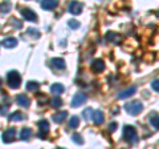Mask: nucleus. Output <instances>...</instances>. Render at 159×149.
<instances>
[{"mask_svg":"<svg viewBox=\"0 0 159 149\" xmlns=\"http://www.w3.org/2000/svg\"><path fill=\"white\" fill-rule=\"evenodd\" d=\"M123 138L129 144H137L138 141V135H137V129L131 125H125L123 127Z\"/></svg>","mask_w":159,"mask_h":149,"instance_id":"1","label":"nucleus"},{"mask_svg":"<svg viewBox=\"0 0 159 149\" xmlns=\"http://www.w3.org/2000/svg\"><path fill=\"white\" fill-rule=\"evenodd\" d=\"M7 84L12 89H16L20 87V84H21V76L19 74L17 71H9L7 73Z\"/></svg>","mask_w":159,"mask_h":149,"instance_id":"2","label":"nucleus"},{"mask_svg":"<svg viewBox=\"0 0 159 149\" xmlns=\"http://www.w3.org/2000/svg\"><path fill=\"white\" fill-rule=\"evenodd\" d=\"M125 109H126V112L129 113V115L135 116V115H139V113L142 112L143 105H142V103L139 101V100H135V101L127 103L126 105H125Z\"/></svg>","mask_w":159,"mask_h":149,"instance_id":"3","label":"nucleus"},{"mask_svg":"<svg viewBox=\"0 0 159 149\" xmlns=\"http://www.w3.org/2000/svg\"><path fill=\"white\" fill-rule=\"evenodd\" d=\"M37 127H39V136L41 138H45V136L49 132V123L47 120H40L37 123Z\"/></svg>","mask_w":159,"mask_h":149,"instance_id":"4","label":"nucleus"},{"mask_svg":"<svg viewBox=\"0 0 159 149\" xmlns=\"http://www.w3.org/2000/svg\"><path fill=\"white\" fill-rule=\"evenodd\" d=\"M68 11L70 12L72 15H80L82 12V4L80 2H76V0H73L68 4Z\"/></svg>","mask_w":159,"mask_h":149,"instance_id":"5","label":"nucleus"},{"mask_svg":"<svg viewBox=\"0 0 159 149\" xmlns=\"http://www.w3.org/2000/svg\"><path fill=\"white\" fill-rule=\"evenodd\" d=\"M21 15H23V17L28 22H37V15L34 13V11L31 8H23Z\"/></svg>","mask_w":159,"mask_h":149,"instance_id":"6","label":"nucleus"},{"mask_svg":"<svg viewBox=\"0 0 159 149\" xmlns=\"http://www.w3.org/2000/svg\"><path fill=\"white\" fill-rule=\"evenodd\" d=\"M137 92V87H129L126 89H123V91L121 92H118V95H117V99H119V100H123V99H127V97H130L131 95H134V93Z\"/></svg>","mask_w":159,"mask_h":149,"instance_id":"7","label":"nucleus"},{"mask_svg":"<svg viewBox=\"0 0 159 149\" xmlns=\"http://www.w3.org/2000/svg\"><path fill=\"white\" fill-rule=\"evenodd\" d=\"M15 137H16V129L15 128H8L6 132L3 133V141L6 144H9L15 140Z\"/></svg>","mask_w":159,"mask_h":149,"instance_id":"8","label":"nucleus"},{"mask_svg":"<svg viewBox=\"0 0 159 149\" xmlns=\"http://www.w3.org/2000/svg\"><path fill=\"white\" fill-rule=\"evenodd\" d=\"M90 68L94 73H101L103 69H105V63H103V60H101V59H96V60L92 63Z\"/></svg>","mask_w":159,"mask_h":149,"instance_id":"9","label":"nucleus"},{"mask_svg":"<svg viewBox=\"0 0 159 149\" xmlns=\"http://www.w3.org/2000/svg\"><path fill=\"white\" fill-rule=\"evenodd\" d=\"M105 37H106L107 41L114 43V44H119V43L123 40L122 35H119V33H117V32H107Z\"/></svg>","mask_w":159,"mask_h":149,"instance_id":"10","label":"nucleus"},{"mask_svg":"<svg viewBox=\"0 0 159 149\" xmlns=\"http://www.w3.org/2000/svg\"><path fill=\"white\" fill-rule=\"evenodd\" d=\"M85 101H86V95H84V93H77V95H74L73 100H72V107L77 108L80 105H82Z\"/></svg>","mask_w":159,"mask_h":149,"instance_id":"11","label":"nucleus"},{"mask_svg":"<svg viewBox=\"0 0 159 149\" xmlns=\"http://www.w3.org/2000/svg\"><path fill=\"white\" fill-rule=\"evenodd\" d=\"M58 6V2L57 0H43L41 2V7L43 9H45V11H52Z\"/></svg>","mask_w":159,"mask_h":149,"instance_id":"12","label":"nucleus"},{"mask_svg":"<svg viewBox=\"0 0 159 149\" xmlns=\"http://www.w3.org/2000/svg\"><path fill=\"white\" fill-rule=\"evenodd\" d=\"M16 101H17L19 105H21L24 108H28L29 104H31V100L27 97V95H23V93H20V95L16 96Z\"/></svg>","mask_w":159,"mask_h":149,"instance_id":"13","label":"nucleus"},{"mask_svg":"<svg viewBox=\"0 0 159 149\" xmlns=\"http://www.w3.org/2000/svg\"><path fill=\"white\" fill-rule=\"evenodd\" d=\"M51 63H52V65L56 69H65V67H66L65 60L61 59V57H53L51 60Z\"/></svg>","mask_w":159,"mask_h":149,"instance_id":"14","label":"nucleus"},{"mask_svg":"<svg viewBox=\"0 0 159 149\" xmlns=\"http://www.w3.org/2000/svg\"><path fill=\"white\" fill-rule=\"evenodd\" d=\"M4 48H15L17 46V39L16 37H7L2 41Z\"/></svg>","mask_w":159,"mask_h":149,"instance_id":"15","label":"nucleus"},{"mask_svg":"<svg viewBox=\"0 0 159 149\" xmlns=\"http://www.w3.org/2000/svg\"><path fill=\"white\" fill-rule=\"evenodd\" d=\"M93 121L94 124H97V125H101V124L103 123V113L101 111H96V112H93Z\"/></svg>","mask_w":159,"mask_h":149,"instance_id":"16","label":"nucleus"},{"mask_svg":"<svg viewBox=\"0 0 159 149\" xmlns=\"http://www.w3.org/2000/svg\"><path fill=\"white\" fill-rule=\"evenodd\" d=\"M66 115H68V113L65 111H61V112H58V113H54V115H53V121L57 123V124H61L66 118Z\"/></svg>","mask_w":159,"mask_h":149,"instance_id":"17","label":"nucleus"},{"mask_svg":"<svg viewBox=\"0 0 159 149\" xmlns=\"http://www.w3.org/2000/svg\"><path fill=\"white\" fill-rule=\"evenodd\" d=\"M31 136H32V129L31 128H23L21 132H20V138H21L23 141L29 140Z\"/></svg>","mask_w":159,"mask_h":149,"instance_id":"18","label":"nucleus"},{"mask_svg":"<svg viewBox=\"0 0 159 149\" xmlns=\"http://www.w3.org/2000/svg\"><path fill=\"white\" fill-rule=\"evenodd\" d=\"M24 118H25V116H24V113L20 112V111H16V112H13L9 115V120L11 121H23Z\"/></svg>","mask_w":159,"mask_h":149,"instance_id":"19","label":"nucleus"},{"mask_svg":"<svg viewBox=\"0 0 159 149\" xmlns=\"http://www.w3.org/2000/svg\"><path fill=\"white\" fill-rule=\"evenodd\" d=\"M150 125L155 129V131H158V129H159V115H158V113H151V116H150Z\"/></svg>","mask_w":159,"mask_h":149,"instance_id":"20","label":"nucleus"},{"mask_svg":"<svg viewBox=\"0 0 159 149\" xmlns=\"http://www.w3.org/2000/svg\"><path fill=\"white\" fill-rule=\"evenodd\" d=\"M51 92L53 93V95H61V93L64 92V85L62 84H52V87H51Z\"/></svg>","mask_w":159,"mask_h":149,"instance_id":"21","label":"nucleus"},{"mask_svg":"<svg viewBox=\"0 0 159 149\" xmlns=\"http://www.w3.org/2000/svg\"><path fill=\"white\" fill-rule=\"evenodd\" d=\"M9 9H11V3H9L8 0H4L3 3H0V12L2 13L9 12Z\"/></svg>","mask_w":159,"mask_h":149,"instance_id":"22","label":"nucleus"},{"mask_svg":"<svg viewBox=\"0 0 159 149\" xmlns=\"http://www.w3.org/2000/svg\"><path fill=\"white\" fill-rule=\"evenodd\" d=\"M78 124H80V118H78V116H72L70 118H69V128L76 129V128L78 127Z\"/></svg>","mask_w":159,"mask_h":149,"instance_id":"23","label":"nucleus"},{"mask_svg":"<svg viewBox=\"0 0 159 149\" xmlns=\"http://www.w3.org/2000/svg\"><path fill=\"white\" fill-rule=\"evenodd\" d=\"M39 89V83L37 81H28L27 83V91H36Z\"/></svg>","mask_w":159,"mask_h":149,"instance_id":"24","label":"nucleus"},{"mask_svg":"<svg viewBox=\"0 0 159 149\" xmlns=\"http://www.w3.org/2000/svg\"><path fill=\"white\" fill-rule=\"evenodd\" d=\"M51 104H52V107H53V108H58V107H61V105H62V100H61L60 97L56 96V97H53V99H52Z\"/></svg>","mask_w":159,"mask_h":149,"instance_id":"25","label":"nucleus"},{"mask_svg":"<svg viewBox=\"0 0 159 149\" xmlns=\"http://www.w3.org/2000/svg\"><path fill=\"white\" fill-rule=\"evenodd\" d=\"M68 26H69V28H72V29H77L80 27V22L74 20V19H70V20L68 22Z\"/></svg>","mask_w":159,"mask_h":149,"instance_id":"26","label":"nucleus"},{"mask_svg":"<svg viewBox=\"0 0 159 149\" xmlns=\"http://www.w3.org/2000/svg\"><path fill=\"white\" fill-rule=\"evenodd\" d=\"M72 140L76 142V144H82V142H84V140H82V137H81V135H80V133H73Z\"/></svg>","mask_w":159,"mask_h":149,"instance_id":"27","label":"nucleus"},{"mask_svg":"<svg viewBox=\"0 0 159 149\" xmlns=\"http://www.w3.org/2000/svg\"><path fill=\"white\" fill-rule=\"evenodd\" d=\"M82 116H84V118H85V120H89V118L93 116V111H92L90 108H86L85 111L82 112Z\"/></svg>","mask_w":159,"mask_h":149,"instance_id":"28","label":"nucleus"},{"mask_svg":"<svg viewBox=\"0 0 159 149\" xmlns=\"http://www.w3.org/2000/svg\"><path fill=\"white\" fill-rule=\"evenodd\" d=\"M27 32H28V35H31V36H33L34 39L40 37V33H39V32H36V29H34V28H29Z\"/></svg>","mask_w":159,"mask_h":149,"instance_id":"29","label":"nucleus"},{"mask_svg":"<svg viewBox=\"0 0 159 149\" xmlns=\"http://www.w3.org/2000/svg\"><path fill=\"white\" fill-rule=\"evenodd\" d=\"M151 88L154 89V91L159 92V79H157V80H152V81H151Z\"/></svg>","mask_w":159,"mask_h":149,"instance_id":"30","label":"nucleus"},{"mask_svg":"<svg viewBox=\"0 0 159 149\" xmlns=\"http://www.w3.org/2000/svg\"><path fill=\"white\" fill-rule=\"evenodd\" d=\"M8 107L9 105H3V104H0V115L6 116V113L8 112Z\"/></svg>","mask_w":159,"mask_h":149,"instance_id":"31","label":"nucleus"},{"mask_svg":"<svg viewBox=\"0 0 159 149\" xmlns=\"http://www.w3.org/2000/svg\"><path fill=\"white\" fill-rule=\"evenodd\" d=\"M116 129H117V123H110L109 124V131L110 132H116Z\"/></svg>","mask_w":159,"mask_h":149,"instance_id":"32","label":"nucleus"},{"mask_svg":"<svg viewBox=\"0 0 159 149\" xmlns=\"http://www.w3.org/2000/svg\"><path fill=\"white\" fill-rule=\"evenodd\" d=\"M13 20H15V26H16L17 28H21V23L17 22V19H13Z\"/></svg>","mask_w":159,"mask_h":149,"instance_id":"33","label":"nucleus"},{"mask_svg":"<svg viewBox=\"0 0 159 149\" xmlns=\"http://www.w3.org/2000/svg\"><path fill=\"white\" fill-rule=\"evenodd\" d=\"M0 87H2V79H0Z\"/></svg>","mask_w":159,"mask_h":149,"instance_id":"34","label":"nucleus"},{"mask_svg":"<svg viewBox=\"0 0 159 149\" xmlns=\"http://www.w3.org/2000/svg\"><path fill=\"white\" fill-rule=\"evenodd\" d=\"M157 15H158V17H159V11H158V12H157Z\"/></svg>","mask_w":159,"mask_h":149,"instance_id":"35","label":"nucleus"}]
</instances>
